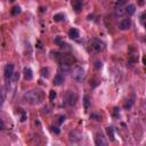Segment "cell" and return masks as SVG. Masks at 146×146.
<instances>
[{"mask_svg": "<svg viewBox=\"0 0 146 146\" xmlns=\"http://www.w3.org/2000/svg\"><path fill=\"white\" fill-rule=\"evenodd\" d=\"M24 100L30 105H38L42 102V92L39 90H29L23 95Z\"/></svg>", "mask_w": 146, "mask_h": 146, "instance_id": "6da1fadb", "label": "cell"}, {"mask_svg": "<svg viewBox=\"0 0 146 146\" xmlns=\"http://www.w3.org/2000/svg\"><path fill=\"white\" fill-rule=\"evenodd\" d=\"M71 75H72L73 80L80 82V81H82V80L84 79L86 73H84V70H83L82 66H80V65H75V66L72 68V71H71Z\"/></svg>", "mask_w": 146, "mask_h": 146, "instance_id": "7a4b0ae2", "label": "cell"}, {"mask_svg": "<svg viewBox=\"0 0 146 146\" xmlns=\"http://www.w3.org/2000/svg\"><path fill=\"white\" fill-rule=\"evenodd\" d=\"M90 46H91V49L95 52H100L105 49V43L100 39H97V38H95L90 41Z\"/></svg>", "mask_w": 146, "mask_h": 146, "instance_id": "3957f363", "label": "cell"}, {"mask_svg": "<svg viewBox=\"0 0 146 146\" xmlns=\"http://www.w3.org/2000/svg\"><path fill=\"white\" fill-rule=\"evenodd\" d=\"M65 100L70 106H74L78 102V95L72 90H68L65 95Z\"/></svg>", "mask_w": 146, "mask_h": 146, "instance_id": "277c9868", "label": "cell"}, {"mask_svg": "<svg viewBox=\"0 0 146 146\" xmlns=\"http://www.w3.org/2000/svg\"><path fill=\"white\" fill-rule=\"evenodd\" d=\"M14 75V65L13 64H7L5 66V79L7 82H9L11 80Z\"/></svg>", "mask_w": 146, "mask_h": 146, "instance_id": "5b68a950", "label": "cell"}, {"mask_svg": "<svg viewBox=\"0 0 146 146\" xmlns=\"http://www.w3.org/2000/svg\"><path fill=\"white\" fill-rule=\"evenodd\" d=\"M68 138H70V141L78 143V141H80V140L82 139V132L79 131V130H74V131H72V132L70 133Z\"/></svg>", "mask_w": 146, "mask_h": 146, "instance_id": "8992f818", "label": "cell"}, {"mask_svg": "<svg viewBox=\"0 0 146 146\" xmlns=\"http://www.w3.org/2000/svg\"><path fill=\"white\" fill-rule=\"evenodd\" d=\"M131 27V19L130 18H124V19H122L121 22H120V24H119V29L121 30V31H127V30H129Z\"/></svg>", "mask_w": 146, "mask_h": 146, "instance_id": "52a82bcc", "label": "cell"}, {"mask_svg": "<svg viewBox=\"0 0 146 146\" xmlns=\"http://www.w3.org/2000/svg\"><path fill=\"white\" fill-rule=\"evenodd\" d=\"M95 144L97 146H106L107 145V140L105 139V137L102 133H97L95 137Z\"/></svg>", "mask_w": 146, "mask_h": 146, "instance_id": "ba28073f", "label": "cell"}, {"mask_svg": "<svg viewBox=\"0 0 146 146\" xmlns=\"http://www.w3.org/2000/svg\"><path fill=\"white\" fill-rule=\"evenodd\" d=\"M63 82H64V76H63V74L59 72V73H57V74L55 75V78H54V84H55V86H62Z\"/></svg>", "mask_w": 146, "mask_h": 146, "instance_id": "9c48e42d", "label": "cell"}, {"mask_svg": "<svg viewBox=\"0 0 146 146\" xmlns=\"http://www.w3.org/2000/svg\"><path fill=\"white\" fill-rule=\"evenodd\" d=\"M82 3H83L82 0H72V7L76 13H79L82 9Z\"/></svg>", "mask_w": 146, "mask_h": 146, "instance_id": "30bf717a", "label": "cell"}, {"mask_svg": "<svg viewBox=\"0 0 146 146\" xmlns=\"http://www.w3.org/2000/svg\"><path fill=\"white\" fill-rule=\"evenodd\" d=\"M24 76H25V80H32L33 78V74H32V70L30 67H25L24 68Z\"/></svg>", "mask_w": 146, "mask_h": 146, "instance_id": "8fae6325", "label": "cell"}, {"mask_svg": "<svg viewBox=\"0 0 146 146\" xmlns=\"http://www.w3.org/2000/svg\"><path fill=\"white\" fill-rule=\"evenodd\" d=\"M68 35H70V38H72V39H78L79 36H80V33H79V31L76 30V29H71L70 31H68Z\"/></svg>", "mask_w": 146, "mask_h": 146, "instance_id": "7c38bea8", "label": "cell"}, {"mask_svg": "<svg viewBox=\"0 0 146 146\" xmlns=\"http://www.w3.org/2000/svg\"><path fill=\"white\" fill-rule=\"evenodd\" d=\"M59 72L63 74L70 72V64H59Z\"/></svg>", "mask_w": 146, "mask_h": 146, "instance_id": "4fadbf2b", "label": "cell"}, {"mask_svg": "<svg viewBox=\"0 0 146 146\" xmlns=\"http://www.w3.org/2000/svg\"><path fill=\"white\" fill-rule=\"evenodd\" d=\"M135 10H136V7H135V5H128V7L125 8V14L130 16V15L135 14Z\"/></svg>", "mask_w": 146, "mask_h": 146, "instance_id": "5bb4252c", "label": "cell"}, {"mask_svg": "<svg viewBox=\"0 0 146 146\" xmlns=\"http://www.w3.org/2000/svg\"><path fill=\"white\" fill-rule=\"evenodd\" d=\"M65 19V15L64 14H55L54 15V21L55 22H62Z\"/></svg>", "mask_w": 146, "mask_h": 146, "instance_id": "9a60e30c", "label": "cell"}, {"mask_svg": "<svg viewBox=\"0 0 146 146\" xmlns=\"http://www.w3.org/2000/svg\"><path fill=\"white\" fill-rule=\"evenodd\" d=\"M106 132H107L108 137L111 138V140H114V139H115V138H114V130H113L112 127H107V128H106Z\"/></svg>", "mask_w": 146, "mask_h": 146, "instance_id": "2e32d148", "label": "cell"}, {"mask_svg": "<svg viewBox=\"0 0 146 146\" xmlns=\"http://www.w3.org/2000/svg\"><path fill=\"white\" fill-rule=\"evenodd\" d=\"M21 7L19 6H15L13 9H11V15L13 16H16V15H18V14H21Z\"/></svg>", "mask_w": 146, "mask_h": 146, "instance_id": "e0dca14e", "label": "cell"}, {"mask_svg": "<svg viewBox=\"0 0 146 146\" xmlns=\"http://www.w3.org/2000/svg\"><path fill=\"white\" fill-rule=\"evenodd\" d=\"M41 76H43V78H48V76H49V68L43 67V68L41 70Z\"/></svg>", "mask_w": 146, "mask_h": 146, "instance_id": "ac0fdd59", "label": "cell"}, {"mask_svg": "<svg viewBox=\"0 0 146 146\" xmlns=\"http://www.w3.org/2000/svg\"><path fill=\"white\" fill-rule=\"evenodd\" d=\"M5 98H6V87L2 86L1 87V104H3Z\"/></svg>", "mask_w": 146, "mask_h": 146, "instance_id": "d6986e66", "label": "cell"}, {"mask_svg": "<svg viewBox=\"0 0 146 146\" xmlns=\"http://www.w3.org/2000/svg\"><path fill=\"white\" fill-rule=\"evenodd\" d=\"M83 103H84V108L88 110L89 106H90V102H89V97H88V96H84V98H83Z\"/></svg>", "mask_w": 146, "mask_h": 146, "instance_id": "ffe728a7", "label": "cell"}, {"mask_svg": "<svg viewBox=\"0 0 146 146\" xmlns=\"http://www.w3.org/2000/svg\"><path fill=\"white\" fill-rule=\"evenodd\" d=\"M127 1H128V0H116V7H121V6L125 5Z\"/></svg>", "mask_w": 146, "mask_h": 146, "instance_id": "44dd1931", "label": "cell"}, {"mask_svg": "<svg viewBox=\"0 0 146 146\" xmlns=\"http://www.w3.org/2000/svg\"><path fill=\"white\" fill-rule=\"evenodd\" d=\"M55 97H56V91L55 90H50V92H49V99L52 100V99H55Z\"/></svg>", "mask_w": 146, "mask_h": 146, "instance_id": "7402d4cb", "label": "cell"}, {"mask_svg": "<svg viewBox=\"0 0 146 146\" xmlns=\"http://www.w3.org/2000/svg\"><path fill=\"white\" fill-rule=\"evenodd\" d=\"M102 66H103V64H102V62H99V60H97V62L95 63V67H96L97 70H99V68H102Z\"/></svg>", "mask_w": 146, "mask_h": 146, "instance_id": "603a6c76", "label": "cell"}, {"mask_svg": "<svg viewBox=\"0 0 146 146\" xmlns=\"http://www.w3.org/2000/svg\"><path fill=\"white\" fill-rule=\"evenodd\" d=\"M64 120H65V116H59V120H58V123L60 124V123H62V122H63Z\"/></svg>", "mask_w": 146, "mask_h": 146, "instance_id": "cb8c5ba5", "label": "cell"}, {"mask_svg": "<svg viewBox=\"0 0 146 146\" xmlns=\"http://www.w3.org/2000/svg\"><path fill=\"white\" fill-rule=\"evenodd\" d=\"M52 131H54V132H56V133H58V132H59V130H58L56 127H54V128H52Z\"/></svg>", "mask_w": 146, "mask_h": 146, "instance_id": "d4e9b609", "label": "cell"}, {"mask_svg": "<svg viewBox=\"0 0 146 146\" xmlns=\"http://www.w3.org/2000/svg\"><path fill=\"white\" fill-rule=\"evenodd\" d=\"M144 64H145V65H146V56H145V57H144Z\"/></svg>", "mask_w": 146, "mask_h": 146, "instance_id": "484cf974", "label": "cell"}]
</instances>
